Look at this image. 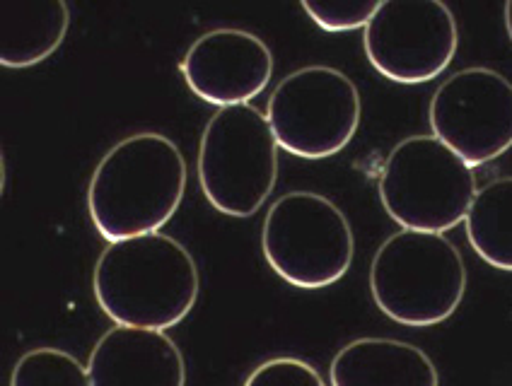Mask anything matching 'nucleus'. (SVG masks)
<instances>
[{
	"instance_id": "f257e3e1",
	"label": "nucleus",
	"mask_w": 512,
	"mask_h": 386,
	"mask_svg": "<svg viewBox=\"0 0 512 386\" xmlns=\"http://www.w3.org/2000/svg\"><path fill=\"white\" fill-rule=\"evenodd\" d=\"M199 268L182 242L162 232L112 242L97 259L92 290L116 326L165 331L199 300Z\"/></svg>"
},
{
	"instance_id": "f03ea898",
	"label": "nucleus",
	"mask_w": 512,
	"mask_h": 386,
	"mask_svg": "<svg viewBox=\"0 0 512 386\" xmlns=\"http://www.w3.org/2000/svg\"><path fill=\"white\" fill-rule=\"evenodd\" d=\"M186 191V160L162 133H133L102 157L87 189L92 225L109 244L153 235Z\"/></svg>"
},
{
	"instance_id": "7ed1b4c3",
	"label": "nucleus",
	"mask_w": 512,
	"mask_h": 386,
	"mask_svg": "<svg viewBox=\"0 0 512 386\" xmlns=\"http://www.w3.org/2000/svg\"><path fill=\"white\" fill-rule=\"evenodd\" d=\"M464 290V259L445 235L401 230L375 251L372 300L397 324L423 329L450 319L464 300Z\"/></svg>"
},
{
	"instance_id": "20e7f679",
	"label": "nucleus",
	"mask_w": 512,
	"mask_h": 386,
	"mask_svg": "<svg viewBox=\"0 0 512 386\" xmlns=\"http://www.w3.org/2000/svg\"><path fill=\"white\" fill-rule=\"evenodd\" d=\"M476 174L435 136L397 143L384 162L380 201L404 230L442 232L467 220L476 196Z\"/></svg>"
},
{
	"instance_id": "39448f33",
	"label": "nucleus",
	"mask_w": 512,
	"mask_h": 386,
	"mask_svg": "<svg viewBox=\"0 0 512 386\" xmlns=\"http://www.w3.org/2000/svg\"><path fill=\"white\" fill-rule=\"evenodd\" d=\"M278 179V143L254 104L218 109L199 145V181L208 203L232 218H252Z\"/></svg>"
},
{
	"instance_id": "423d86ee",
	"label": "nucleus",
	"mask_w": 512,
	"mask_h": 386,
	"mask_svg": "<svg viewBox=\"0 0 512 386\" xmlns=\"http://www.w3.org/2000/svg\"><path fill=\"white\" fill-rule=\"evenodd\" d=\"M261 249L273 273L285 283L300 290H322L346 276L356 239L351 222L331 198L290 191L266 213Z\"/></svg>"
},
{
	"instance_id": "0eeeda50",
	"label": "nucleus",
	"mask_w": 512,
	"mask_h": 386,
	"mask_svg": "<svg viewBox=\"0 0 512 386\" xmlns=\"http://www.w3.org/2000/svg\"><path fill=\"white\" fill-rule=\"evenodd\" d=\"M356 83L331 66H307L285 75L269 97L278 148L305 160H324L351 143L360 126Z\"/></svg>"
},
{
	"instance_id": "6e6552de",
	"label": "nucleus",
	"mask_w": 512,
	"mask_h": 386,
	"mask_svg": "<svg viewBox=\"0 0 512 386\" xmlns=\"http://www.w3.org/2000/svg\"><path fill=\"white\" fill-rule=\"evenodd\" d=\"M363 46L372 68L392 83H428L457 54V20L440 0H384L365 27Z\"/></svg>"
},
{
	"instance_id": "1a4fd4ad",
	"label": "nucleus",
	"mask_w": 512,
	"mask_h": 386,
	"mask_svg": "<svg viewBox=\"0 0 512 386\" xmlns=\"http://www.w3.org/2000/svg\"><path fill=\"white\" fill-rule=\"evenodd\" d=\"M433 136L467 165L481 167L512 148V83L493 68H464L430 99Z\"/></svg>"
},
{
	"instance_id": "9d476101",
	"label": "nucleus",
	"mask_w": 512,
	"mask_h": 386,
	"mask_svg": "<svg viewBox=\"0 0 512 386\" xmlns=\"http://www.w3.org/2000/svg\"><path fill=\"white\" fill-rule=\"evenodd\" d=\"M189 90L215 107L249 104L273 75L269 44L247 29H213L201 34L182 58Z\"/></svg>"
},
{
	"instance_id": "9b49d317",
	"label": "nucleus",
	"mask_w": 512,
	"mask_h": 386,
	"mask_svg": "<svg viewBox=\"0 0 512 386\" xmlns=\"http://www.w3.org/2000/svg\"><path fill=\"white\" fill-rule=\"evenodd\" d=\"M92 386H186L182 350L165 331L114 326L92 348Z\"/></svg>"
},
{
	"instance_id": "f8f14e48",
	"label": "nucleus",
	"mask_w": 512,
	"mask_h": 386,
	"mask_svg": "<svg viewBox=\"0 0 512 386\" xmlns=\"http://www.w3.org/2000/svg\"><path fill=\"white\" fill-rule=\"evenodd\" d=\"M331 386H440L438 367L416 345L397 338H358L329 367Z\"/></svg>"
},
{
	"instance_id": "ddd939ff",
	"label": "nucleus",
	"mask_w": 512,
	"mask_h": 386,
	"mask_svg": "<svg viewBox=\"0 0 512 386\" xmlns=\"http://www.w3.org/2000/svg\"><path fill=\"white\" fill-rule=\"evenodd\" d=\"M71 13L63 0L0 3V63L27 68L49 58L66 39Z\"/></svg>"
},
{
	"instance_id": "4468645a",
	"label": "nucleus",
	"mask_w": 512,
	"mask_h": 386,
	"mask_svg": "<svg viewBox=\"0 0 512 386\" xmlns=\"http://www.w3.org/2000/svg\"><path fill=\"white\" fill-rule=\"evenodd\" d=\"M464 222L471 249L498 271L512 273V177L481 186Z\"/></svg>"
},
{
	"instance_id": "2eb2a0df",
	"label": "nucleus",
	"mask_w": 512,
	"mask_h": 386,
	"mask_svg": "<svg viewBox=\"0 0 512 386\" xmlns=\"http://www.w3.org/2000/svg\"><path fill=\"white\" fill-rule=\"evenodd\" d=\"M10 386H92V379L66 350L34 348L15 362Z\"/></svg>"
},
{
	"instance_id": "dca6fc26",
	"label": "nucleus",
	"mask_w": 512,
	"mask_h": 386,
	"mask_svg": "<svg viewBox=\"0 0 512 386\" xmlns=\"http://www.w3.org/2000/svg\"><path fill=\"white\" fill-rule=\"evenodd\" d=\"M300 5L324 32H351L368 27L372 15L380 8L377 0H302Z\"/></svg>"
},
{
	"instance_id": "f3484780",
	"label": "nucleus",
	"mask_w": 512,
	"mask_h": 386,
	"mask_svg": "<svg viewBox=\"0 0 512 386\" xmlns=\"http://www.w3.org/2000/svg\"><path fill=\"white\" fill-rule=\"evenodd\" d=\"M244 386H327L310 362L298 358H273L261 362Z\"/></svg>"
},
{
	"instance_id": "a211bd4d",
	"label": "nucleus",
	"mask_w": 512,
	"mask_h": 386,
	"mask_svg": "<svg viewBox=\"0 0 512 386\" xmlns=\"http://www.w3.org/2000/svg\"><path fill=\"white\" fill-rule=\"evenodd\" d=\"M505 27H508L510 42H512V0H508V3H505Z\"/></svg>"
}]
</instances>
